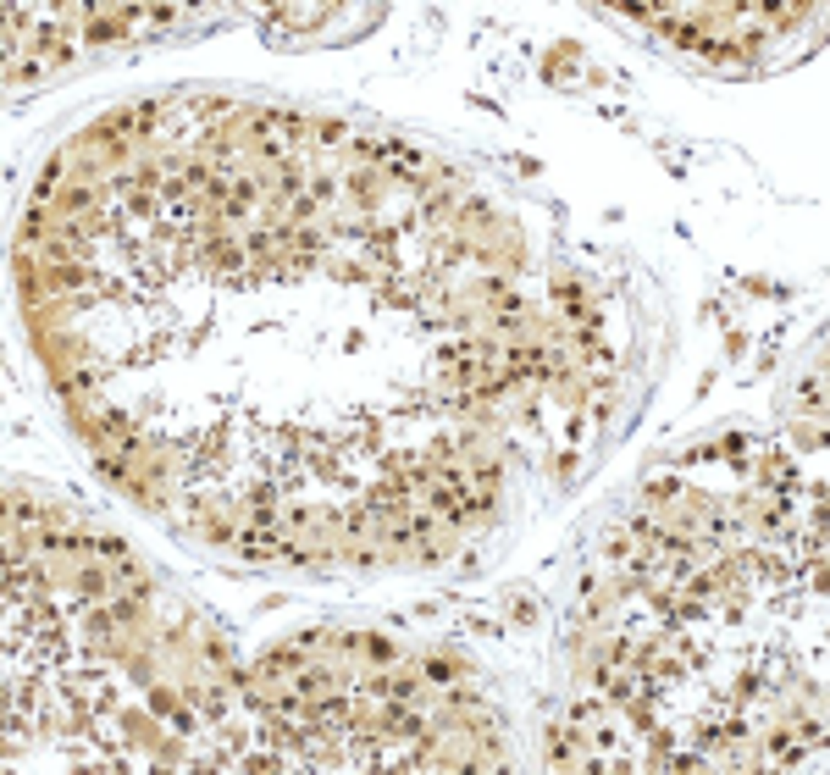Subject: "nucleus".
Segmentation results:
<instances>
[{"mask_svg": "<svg viewBox=\"0 0 830 775\" xmlns=\"http://www.w3.org/2000/svg\"><path fill=\"white\" fill-rule=\"evenodd\" d=\"M365 654H371L376 665H387V659H393V643H387V637H365Z\"/></svg>", "mask_w": 830, "mask_h": 775, "instance_id": "nucleus-2", "label": "nucleus"}, {"mask_svg": "<svg viewBox=\"0 0 830 775\" xmlns=\"http://www.w3.org/2000/svg\"><path fill=\"white\" fill-rule=\"evenodd\" d=\"M509 615H515L520 626H532V621H537V610H532V598H515V610H509Z\"/></svg>", "mask_w": 830, "mask_h": 775, "instance_id": "nucleus-4", "label": "nucleus"}, {"mask_svg": "<svg viewBox=\"0 0 830 775\" xmlns=\"http://www.w3.org/2000/svg\"><path fill=\"white\" fill-rule=\"evenodd\" d=\"M83 39L105 45V39H122V28H117V23H89V28H83Z\"/></svg>", "mask_w": 830, "mask_h": 775, "instance_id": "nucleus-1", "label": "nucleus"}, {"mask_svg": "<svg viewBox=\"0 0 830 775\" xmlns=\"http://www.w3.org/2000/svg\"><path fill=\"white\" fill-rule=\"evenodd\" d=\"M316 139H321V144H338V139H343V122H332V117L316 122Z\"/></svg>", "mask_w": 830, "mask_h": 775, "instance_id": "nucleus-3", "label": "nucleus"}]
</instances>
